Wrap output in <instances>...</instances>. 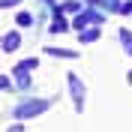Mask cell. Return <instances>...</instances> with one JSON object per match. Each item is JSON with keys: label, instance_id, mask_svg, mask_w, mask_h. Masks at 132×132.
<instances>
[{"label": "cell", "instance_id": "7a4b0ae2", "mask_svg": "<svg viewBox=\"0 0 132 132\" xmlns=\"http://www.w3.org/2000/svg\"><path fill=\"white\" fill-rule=\"evenodd\" d=\"M66 81H69V93H72L75 111L81 114V111H84V84H81V78H78L75 72H69V75H66Z\"/></svg>", "mask_w": 132, "mask_h": 132}, {"label": "cell", "instance_id": "ba28073f", "mask_svg": "<svg viewBox=\"0 0 132 132\" xmlns=\"http://www.w3.org/2000/svg\"><path fill=\"white\" fill-rule=\"evenodd\" d=\"M6 132H24V126H21V123H15V126H9Z\"/></svg>", "mask_w": 132, "mask_h": 132}, {"label": "cell", "instance_id": "8992f818", "mask_svg": "<svg viewBox=\"0 0 132 132\" xmlns=\"http://www.w3.org/2000/svg\"><path fill=\"white\" fill-rule=\"evenodd\" d=\"M66 30V21L63 18H54V24H51V33H63Z\"/></svg>", "mask_w": 132, "mask_h": 132}, {"label": "cell", "instance_id": "277c9868", "mask_svg": "<svg viewBox=\"0 0 132 132\" xmlns=\"http://www.w3.org/2000/svg\"><path fill=\"white\" fill-rule=\"evenodd\" d=\"M45 54H51V57H66V60H75V57H78L75 51H66V48H45Z\"/></svg>", "mask_w": 132, "mask_h": 132}, {"label": "cell", "instance_id": "3957f363", "mask_svg": "<svg viewBox=\"0 0 132 132\" xmlns=\"http://www.w3.org/2000/svg\"><path fill=\"white\" fill-rule=\"evenodd\" d=\"M0 45H3V51H15L18 45H21V36L12 30V33H6V36H3V42H0Z\"/></svg>", "mask_w": 132, "mask_h": 132}, {"label": "cell", "instance_id": "5b68a950", "mask_svg": "<svg viewBox=\"0 0 132 132\" xmlns=\"http://www.w3.org/2000/svg\"><path fill=\"white\" fill-rule=\"evenodd\" d=\"M18 24H21V27L33 24V15H30V12H18Z\"/></svg>", "mask_w": 132, "mask_h": 132}, {"label": "cell", "instance_id": "30bf717a", "mask_svg": "<svg viewBox=\"0 0 132 132\" xmlns=\"http://www.w3.org/2000/svg\"><path fill=\"white\" fill-rule=\"evenodd\" d=\"M126 81H129V84H132V72H129V75H126Z\"/></svg>", "mask_w": 132, "mask_h": 132}, {"label": "cell", "instance_id": "6da1fadb", "mask_svg": "<svg viewBox=\"0 0 132 132\" xmlns=\"http://www.w3.org/2000/svg\"><path fill=\"white\" fill-rule=\"evenodd\" d=\"M48 105H51L48 99H27L12 108V114H15V120H27V117H39L42 111H48Z\"/></svg>", "mask_w": 132, "mask_h": 132}, {"label": "cell", "instance_id": "52a82bcc", "mask_svg": "<svg viewBox=\"0 0 132 132\" xmlns=\"http://www.w3.org/2000/svg\"><path fill=\"white\" fill-rule=\"evenodd\" d=\"M0 90H12V81H9L6 75H0Z\"/></svg>", "mask_w": 132, "mask_h": 132}, {"label": "cell", "instance_id": "9c48e42d", "mask_svg": "<svg viewBox=\"0 0 132 132\" xmlns=\"http://www.w3.org/2000/svg\"><path fill=\"white\" fill-rule=\"evenodd\" d=\"M12 3H18V0H0V6H12Z\"/></svg>", "mask_w": 132, "mask_h": 132}]
</instances>
